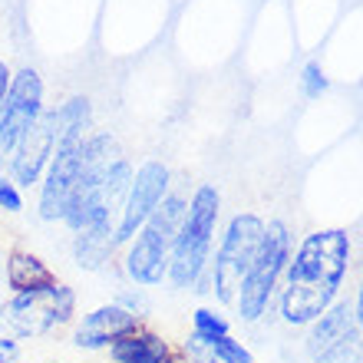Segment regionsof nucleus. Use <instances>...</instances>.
Here are the masks:
<instances>
[{"label": "nucleus", "mask_w": 363, "mask_h": 363, "mask_svg": "<svg viewBox=\"0 0 363 363\" xmlns=\"http://www.w3.org/2000/svg\"><path fill=\"white\" fill-rule=\"evenodd\" d=\"M350 271V235L344 228L311 231L284 268L281 287V320L307 327L337 301Z\"/></svg>", "instance_id": "f257e3e1"}, {"label": "nucleus", "mask_w": 363, "mask_h": 363, "mask_svg": "<svg viewBox=\"0 0 363 363\" xmlns=\"http://www.w3.org/2000/svg\"><path fill=\"white\" fill-rule=\"evenodd\" d=\"M221 195L215 185H199L195 195L185 205L179 235H175L172 255H169V274L165 281L179 291H189L208 281L211 284V241H215V225H218Z\"/></svg>", "instance_id": "f03ea898"}, {"label": "nucleus", "mask_w": 363, "mask_h": 363, "mask_svg": "<svg viewBox=\"0 0 363 363\" xmlns=\"http://www.w3.org/2000/svg\"><path fill=\"white\" fill-rule=\"evenodd\" d=\"M185 205L189 201L182 199V195L169 191L159 201V208L149 215V221L135 231V238L123 245V274L135 287H159L165 281V274H169V255H172Z\"/></svg>", "instance_id": "7ed1b4c3"}, {"label": "nucleus", "mask_w": 363, "mask_h": 363, "mask_svg": "<svg viewBox=\"0 0 363 363\" xmlns=\"http://www.w3.org/2000/svg\"><path fill=\"white\" fill-rule=\"evenodd\" d=\"M261 241H264V221H261V215L238 211L228 221V228L221 235L218 255H215V261H211V268H208V274H211L208 291H215V297L225 307H235V301H238V291L245 284L255 258H258Z\"/></svg>", "instance_id": "20e7f679"}, {"label": "nucleus", "mask_w": 363, "mask_h": 363, "mask_svg": "<svg viewBox=\"0 0 363 363\" xmlns=\"http://www.w3.org/2000/svg\"><path fill=\"white\" fill-rule=\"evenodd\" d=\"M77 314V291L63 281L40 291L13 294L7 304H0V327L10 337H47L50 330L69 324Z\"/></svg>", "instance_id": "39448f33"}, {"label": "nucleus", "mask_w": 363, "mask_h": 363, "mask_svg": "<svg viewBox=\"0 0 363 363\" xmlns=\"http://www.w3.org/2000/svg\"><path fill=\"white\" fill-rule=\"evenodd\" d=\"M287 261H291V231H287V225L281 218H274L264 225V241L258 248V258L251 264L248 277H245V284L238 291V301H235L241 320L255 324V320L264 317Z\"/></svg>", "instance_id": "423d86ee"}, {"label": "nucleus", "mask_w": 363, "mask_h": 363, "mask_svg": "<svg viewBox=\"0 0 363 363\" xmlns=\"http://www.w3.org/2000/svg\"><path fill=\"white\" fill-rule=\"evenodd\" d=\"M43 99H47V86H43L40 69L33 67L13 69L7 99L0 106V155L13 152L20 139L40 123V116L47 109Z\"/></svg>", "instance_id": "0eeeda50"}, {"label": "nucleus", "mask_w": 363, "mask_h": 363, "mask_svg": "<svg viewBox=\"0 0 363 363\" xmlns=\"http://www.w3.org/2000/svg\"><path fill=\"white\" fill-rule=\"evenodd\" d=\"M169 185H172V175L159 159H149L139 169H133V182H129V191H125L119 218H116V245L119 248L125 241H133L135 231L149 221V215L159 208V201L169 195Z\"/></svg>", "instance_id": "6e6552de"}, {"label": "nucleus", "mask_w": 363, "mask_h": 363, "mask_svg": "<svg viewBox=\"0 0 363 363\" xmlns=\"http://www.w3.org/2000/svg\"><path fill=\"white\" fill-rule=\"evenodd\" d=\"M83 139H63L53 149V159H50L47 172L40 179V199H37V215L43 221H63V215H67L69 199H73L79 182Z\"/></svg>", "instance_id": "1a4fd4ad"}, {"label": "nucleus", "mask_w": 363, "mask_h": 363, "mask_svg": "<svg viewBox=\"0 0 363 363\" xmlns=\"http://www.w3.org/2000/svg\"><path fill=\"white\" fill-rule=\"evenodd\" d=\"M53 149H57V133H53V123H50L47 109H43L40 123L33 125V129L17 143V149L7 155V175L17 182L20 189L40 185L50 159H53Z\"/></svg>", "instance_id": "9d476101"}, {"label": "nucleus", "mask_w": 363, "mask_h": 363, "mask_svg": "<svg viewBox=\"0 0 363 363\" xmlns=\"http://www.w3.org/2000/svg\"><path fill=\"white\" fill-rule=\"evenodd\" d=\"M143 324L139 314L133 311H125L123 304H99L93 307L89 314H83L73 327V344L79 350H109L113 340H119L123 334L135 330V327Z\"/></svg>", "instance_id": "9b49d317"}, {"label": "nucleus", "mask_w": 363, "mask_h": 363, "mask_svg": "<svg viewBox=\"0 0 363 363\" xmlns=\"http://www.w3.org/2000/svg\"><path fill=\"white\" fill-rule=\"evenodd\" d=\"M307 327H311V334H307V354H311V360H317V357L330 354V350H337V347H344L360 337V327L354 320V307L347 304V301H334L324 314L317 317V320H311Z\"/></svg>", "instance_id": "f8f14e48"}, {"label": "nucleus", "mask_w": 363, "mask_h": 363, "mask_svg": "<svg viewBox=\"0 0 363 363\" xmlns=\"http://www.w3.org/2000/svg\"><path fill=\"white\" fill-rule=\"evenodd\" d=\"M169 354H172L169 340L159 337L155 330H149V327H143V324L109 344L113 363H165Z\"/></svg>", "instance_id": "ddd939ff"}, {"label": "nucleus", "mask_w": 363, "mask_h": 363, "mask_svg": "<svg viewBox=\"0 0 363 363\" xmlns=\"http://www.w3.org/2000/svg\"><path fill=\"white\" fill-rule=\"evenodd\" d=\"M57 284V271L47 261L33 255L30 248H10L7 251V287L13 294L23 291H40V287Z\"/></svg>", "instance_id": "4468645a"}, {"label": "nucleus", "mask_w": 363, "mask_h": 363, "mask_svg": "<svg viewBox=\"0 0 363 363\" xmlns=\"http://www.w3.org/2000/svg\"><path fill=\"white\" fill-rule=\"evenodd\" d=\"M116 228H89L73 235V258L79 268L86 271H103L109 268V261L116 258Z\"/></svg>", "instance_id": "2eb2a0df"}, {"label": "nucleus", "mask_w": 363, "mask_h": 363, "mask_svg": "<svg viewBox=\"0 0 363 363\" xmlns=\"http://www.w3.org/2000/svg\"><path fill=\"white\" fill-rule=\"evenodd\" d=\"M208 344V354L215 363H255L248 347H241V340H235L231 334L215 337V340H205Z\"/></svg>", "instance_id": "dca6fc26"}, {"label": "nucleus", "mask_w": 363, "mask_h": 363, "mask_svg": "<svg viewBox=\"0 0 363 363\" xmlns=\"http://www.w3.org/2000/svg\"><path fill=\"white\" fill-rule=\"evenodd\" d=\"M191 334L201 337V340H215V337H225L228 334V320L221 314H215L211 307H199L191 314Z\"/></svg>", "instance_id": "f3484780"}, {"label": "nucleus", "mask_w": 363, "mask_h": 363, "mask_svg": "<svg viewBox=\"0 0 363 363\" xmlns=\"http://www.w3.org/2000/svg\"><path fill=\"white\" fill-rule=\"evenodd\" d=\"M0 211H7V215L23 211V189L7 172H0Z\"/></svg>", "instance_id": "a211bd4d"}, {"label": "nucleus", "mask_w": 363, "mask_h": 363, "mask_svg": "<svg viewBox=\"0 0 363 363\" xmlns=\"http://www.w3.org/2000/svg\"><path fill=\"white\" fill-rule=\"evenodd\" d=\"M301 89H304L307 99H317V96H324L327 93V77H324V69H320V63H307L304 67V77H301Z\"/></svg>", "instance_id": "6ab92c4d"}, {"label": "nucleus", "mask_w": 363, "mask_h": 363, "mask_svg": "<svg viewBox=\"0 0 363 363\" xmlns=\"http://www.w3.org/2000/svg\"><path fill=\"white\" fill-rule=\"evenodd\" d=\"M314 363H363V340L357 337L350 344L337 347V350H330V354H324V357H317Z\"/></svg>", "instance_id": "aec40b11"}, {"label": "nucleus", "mask_w": 363, "mask_h": 363, "mask_svg": "<svg viewBox=\"0 0 363 363\" xmlns=\"http://www.w3.org/2000/svg\"><path fill=\"white\" fill-rule=\"evenodd\" d=\"M17 354H20V350H17V340H13L10 334L0 337V363H13V360H17Z\"/></svg>", "instance_id": "412c9836"}, {"label": "nucleus", "mask_w": 363, "mask_h": 363, "mask_svg": "<svg viewBox=\"0 0 363 363\" xmlns=\"http://www.w3.org/2000/svg\"><path fill=\"white\" fill-rule=\"evenodd\" d=\"M354 320H357V327H360V334H363V281H360V287H357V304H354Z\"/></svg>", "instance_id": "4be33fe9"}]
</instances>
